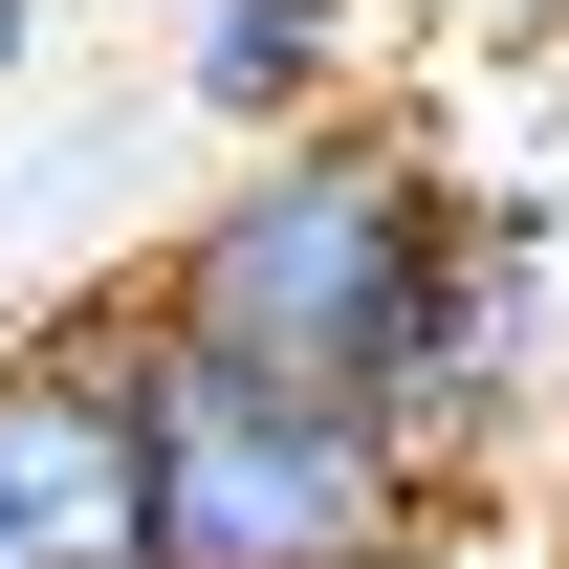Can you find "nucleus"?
Wrapping results in <instances>:
<instances>
[{"mask_svg":"<svg viewBox=\"0 0 569 569\" xmlns=\"http://www.w3.org/2000/svg\"><path fill=\"white\" fill-rule=\"evenodd\" d=\"M460 263H482L460 153L417 110H329V132H263V153L198 176V219L132 284V329L198 351V372H263V395H329V417H417Z\"/></svg>","mask_w":569,"mask_h":569,"instance_id":"f257e3e1","label":"nucleus"},{"mask_svg":"<svg viewBox=\"0 0 569 569\" xmlns=\"http://www.w3.org/2000/svg\"><path fill=\"white\" fill-rule=\"evenodd\" d=\"M438 503L460 482L395 417L153 351V569H438Z\"/></svg>","mask_w":569,"mask_h":569,"instance_id":"f03ea898","label":"nucleus"},{"mask_svg":"<svg viewBox=\"0 0 569 569\" xmlns=\"http://www.w3.org/2000/svg\"><path fill=\"white\" fill-rule=\"evenodd\" d=\"M0 569H153V329L132 307L0 329Z\"/></svg>","mask_w":569,"mask_h":569,"instance_id":"7ed1b4c3","label":"nucleus"},{"mask_svg":"<svg viewBox=\"0 0 569 569\" xmlns=\"http://www.w3.org/2000/svg\"><path fill=\"white\" fill-rule=\"evenodd\" d=\"M372 0H198V22H176V110H198V132H329V110H372Z\"/></svg>","mask_w":569,"mask_h":569,"instance_id":"20e7f679","label":"nucleus"},{"mask_svg":"<svg viewBox=\"0 0 569 569\" xmlns=\"http://www.w3.org/2000/svg\"><path fill=\"white\" fill-rule=\"evenodd\" d=\"M22 44H44V0H0V88H22Z\"/></svg>","mask_w":569,"mask_h":569,"instance_id":"39448f33","label":"nucleus"}]
</instances>
